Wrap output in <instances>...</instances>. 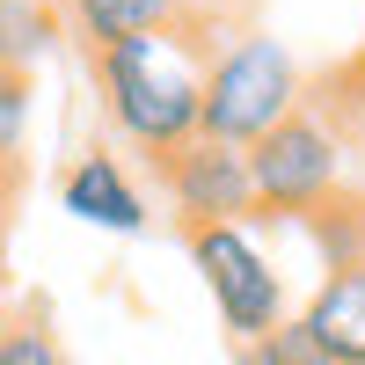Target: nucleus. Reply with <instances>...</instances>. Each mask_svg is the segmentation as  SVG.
Here are the masks:
<instances>
[{
    "instance_id": "obj_1",
    "label": "nucleus",
    "mask_w": 365,
    "mask_h": 365,
    "mask_svg": "<svg viewBox=\"0 0 365 365\" xmlns=\"http://www.w3.org/2000/svg\"><path fill=\"white\" fill-rule=\"evenodd\" d=\"M96 58V96H103V117L110 132L132 146V154L161 161L175 146L197 139V117H205V44L190 22L175 29H146V37H125V44H103L88 51Z\"/></svg>"
},
{
    "instance_id": "obj_2",
    "label": "nucleus",
    "mask_w": 365,
    "mask_h": 365,
    "mask_svg": "<svg viewBox=\"0 0 365 365\" xmlns=\"http://www.w3.org/2000/svg\"><path fill=\"white\" fill-rule=\"evenodd\" d=\"M292 110H299V66L278 37H234L220 58H205V117H197L205 139L249 154Z\"/></svg>"
},
{
    "instance_id": "obj_3",
    "label": "nucleus",
    "mask_w": 365,
    "mask_h": 365,
    "mask_svg": "<svg viewBox=\"0 0 365 365\" xmlns=\"http://www.w3.org/2000/svg\"><path fill=\"white\" fill-rule=\"evenodd\" d=\"M336 182H344V139L307 103L249 146V190L256 212H270V220H314L336 197Z\"/></svg>"
},
{
    "instance_id": "obj_4",
    "label": "nucleus",
    "mask_w": 365,
    "mask_h": 365,
    "mask_svg": "<svg viewBox=\"0 0 365 365\" xmlns=\"http://www.w3.org/2000/svg\"><path fill=\"white\" fill-rule=\"evenodd\" d=\"M182 241H190V263H197L212 307L227 322V336L234 344H263L270 329L285 322V278H278V263L263 256V241L249 234V220L182 227Z\"/></svg>"
},
{
    "instance_id": "obj_5",
    "label": "nucleus",
    "mask_w": 365,
    "mask_h": 365,
    "mask_svg": "<svg viewBox=\"0 0 365 365\" xmlns=\"http://www.w3.org/2000/svg\"><path fill=\"white\" fill-rule=\"evenodd\" d=\"M154 175H161V190H168V205H175L182 227H220V220H249V212H256L249 154L205 139V132L190 146H175V154H161Z\"/></svg>"
},
{
    "instance_id": "obj_6",
    "label": "nucleus",
    "mask_w": 365,
    "mask_h": 365,
    "mask_svg": "<svg viewBox=\"0 0 365 365\" xmlns=\"http://www.w3.org/2000/svg\"><path fill=\"white\" fill-rule=\"evenodd\" d=\"M58 205L73 212V220L88 227H103V234H139L146 227V197H139V182L125 175V161L117 154H81L66 175H58Z\"/></svg>"
},
{
    "instance_id": "obj_7",
    "label": "nucleus",
    "mask_w": 365,
    "mask_h": 365,
    "mask_svg": "<svg viewBox=\"0 0 365 365\" xmlns=\"http://www.w3.org/2000/svg\"><path fill=\"white\" fill-rule=\"evenodd\" d=\"M299 329L314 336V351L329 365H365V263L329 270L322 292L299 307Z\"/></svg>"
},
{
    "instance_id": "obj_8",
    "label": "nucleus",
    "mask_w": 365,
    "mask_h": 365,
    "mask_svg": "<svg viewBox=\"0 0 365 365\" xmlns=\"http://www.w3.org/2000/svg\"><path fill=\"white\" fill-rule=\"evenodd\" d=\"M66 15H73V29L88 37V51H103V44L146 37V29L190 22V0H66Z\"/></svg>"
},
{
    "instance_id": "obj_9",
    "label": "nucleus",
    "mask_w": 365,
    "mask_h": 365,
    "mask_svg": "<svg viewBox=\"0 0 365 365\" xmlns=\"http://www.w3.org/2000/svg\"><path fill=\"white\" fill-rule=\"evenodd\" d=\"M58 37V22L37 8V0H0V66L29 73V58Z\"/></svg>"
},
{
    "instance_id": "obj_10",
    "label": "nucleus",
    "mask_w": 365,
    "mask_h": 365,
    "mask_svg": "<svg viewBox=\"0 0 365 365\" xmlns=\"http://www.w3.org/2000/svg\"><path fill=\"white\" fill-rule=\"evenodd\" d=\"M0 365H66V351H58L51 322H44L37 307L0 322Z\"/></svg>"
},
{
    "instance_id": "obj_11",
    "label": "nucleus",
    "mask_w": 365,
    "mask_h": 365,
    "mask_svg": "<svg viewBox=\"0 0 365 365\" xmlns=\"http://www.w3.org/2000/svg\"><path fill=\"white\" fill-rule=\"evenodd\" d=\"M22 132H29V73L0 66V175H22Z\"/></svg>"
},
{
    "instance_id": "obj_12",
    "label": "nucleus",
    "mask_w": 365,
    "mask_h": 365,
    "mask_svg": "<svg viewBox=\"0 0 365 365\" xmlns=\"http://www.w3.org/2000/svg\"><path fill=\"white\" fill-rule=\"evenodd\" d=\"M270 344H278V358H285V365H329V358L314 351V336L299 329V314H285L278 329H270Z\"/></svg>"
},
{
    "instance_id": "obj_13",
    "label": "nucleus",
    "mask_w": 365,
    "mask_h": 365,
    "mask_svg": "<svg viewBox=\"0 0 365 365\" xmlns=\"http://www.w3.org/2000/svg\"><path fill=\"white\" fill-rule=\"evenodd\" d=\"M234 365H285V358H278V344L263 336V344H234Z\"/></svg>"
},
{
    "instance_id": "obj_14",
    "label": "nucleus",
    "mask_w": 365,
    "mask_h": 365,
    "mask_svg": "<svg viewBox=\"0 0 365 365\" xmlns=\"http://www.w3.org/2000/svg\"><path fill=\"white\" fill-rule=\"evenodd\" d=\"M15 197H22V175H0V241H8V220H15Z\"/></svg>"
},
{
    "instance_id": "obj_15",
    "label": "nucleus",
    "mask_w": 365,
    "mask_h": 365,
    "mask_svg": "<svg viewBox=\"0 0 365 365\" xmlns=\"http://www.w3.org/2000/svg\"><path fill=\"white\" fill-rule=\"evenodd\" d=\"M0 322H8V307H0Z\"/></svg>"
}]
</instances>
